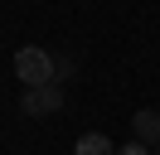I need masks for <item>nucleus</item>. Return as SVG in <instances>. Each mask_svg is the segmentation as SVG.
Masks as SVG:
<instances>
[{
	"label": "nucleus",
	"mask_w": 160,
	"mask_h": 155,
	"mask_svg": "<svg viewBox=\"0 0 160 155\" xmlns=\"http://www.w3.org/2000/svg\"><path fill=\"white\" fill-rule=\"evenodd\" d=\"M15 78H20L24 87H44L53 82V53L39 44H24L20 53H15Z\"/></svg>",
	"instance_id": "f257e3e1"
},
{
	"label": "nucleus",
	"mask_w": 160,
	"mask_h": 155,
	"mask_svg": "<svg viewBox=\"0 0 160 155\" xmlns=\"http://www.w3.org/2000/svg\"><path fill=\"white\" fill-rule=\"evenodd\" d=\"M58 107H63V87H58V82L24 87V97H20V112H24V116H53Z\"/></svg>",
	"instance_id": "f03ea898"
},
{
	"label": "nucleus",
	"mask_w": 160,
	"mask_h": 155,
	"mask_svg": "<svg viewBox=\"0 0 160 155\" xmlns=\"http://www.w3.org/2000/svg\"><path fill=\"white\" fill-rule=\"evenodd\" d=\"M131 126H136V141H141V145L160 141V112H150V107H146V112H136V116H131Z\"/></svg>",
	"instance_id": "7ed1b4c3"
},
{
	"label": "nucleus",
	"mask_w": 160,
	"mask_h": 155,
	"mask_svg": "<svg viewBox=\"0 0 160 155\" xmlns=\"http://www.w3.org/2000/svg\"><path fill=\"white\" fill-rule=\"evenodd\" d=\"M73 155H117V150H112V141H107L102 131H88V136H78Z\"/></svg>",
	"instance_id": "20e7f679"
},
{
	"label": "nucleus",
	"mask_w": 160,
	"mask_h": 155,
	"mask_svg": "<svg viewBox=\"0 0 160 155\" xmlns=\"http://www.w3.org/2000/svg\"><path fill=\"white\" fill-rule=\"evenodd\" d=\"M63 78H73V58H53V82H63Z\"/></svg>",
	"instance_id": "39448f33"
},
{
	"label": "nucleus",
	"mask_w": 160,
	"mask_h": 155,
	"mask_svg": "<svg viewBox=\"0 0 160 155\" xmlns=\"http://www.w3.org/2000/svg\"><path fill=\"white\" fill-rule=\"evenodd\" d=\"M117 155H150V150H146V145H141V141H126V145H121Z\"/></svg>",
	"instance_id": "423d86ee"
},
{
	"label": "nucleus",
	"mask_w": 160,
	"mask_h": 155,
	"mask_svg": "<svg viewBox=\"0 0 160 155\" xmlns=\"http://www.w3.org/2000/svg\"><path fill=\"white\" fill-rule=\"evenodd\" d=\"M155 155H160V145H155Z\"/></svg>",
	"instance_id": "0eeeda50"
}]
</instances>
